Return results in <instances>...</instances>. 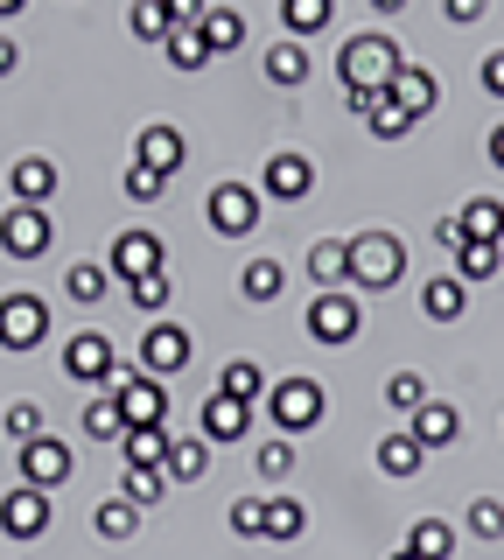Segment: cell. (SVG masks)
<instances>
[{"instance_id":"obj_46","label":"cell","mask_w":504,"mask_h":560,"mask_svg":"<svg viewBox=\"0 0 504 560\" xmlns=\"http://www.w3.org/2000/svg\"><path fill=\"white\" fill-rule=\"evenodd\" d=\"M119 189H127L133 203H154V197L168 189V175H154V168H141V162H133V168H127V183H119Z\"/></svg>"},{"instance_id":"obj_3","label":"cell","mask_w":504,"mask_h":560,"mask_svg":"<svg viewBox=\"0 0 504 560\" xmlns=\"http://www.w3.org/2000/svg\"><path fill=\"white\" fill-rule=\"evenodd\" d=\"M407 273V245L392 232H358L351 238V288H392Z\"/></svg>"},{"instance_id":"obj_40","label":"cell","mask_w":504,"mask_h":560,"mask_svg":"<svg viewBox=\"0 0 504 560\" xmlns=\"http://www.w3.org/2000/svg\"><path fill=\"white\" fill-rule=\"evenodd\" d=\"M168 294H176V288H168V267H162V273H141V280H127V302L141 308V315H162V308H168Z\"/></svg>"},{"instance_id":"obj_25","label":"cell","mask_w":504,"mask_h":560,"mask_svg":"<svg viewBox=\"0 0 504 560\" xmlns=\"http://www.w3.org/2000/svg\"><path fill=\"white\" fill-rule=\"evenodd\" d=\"M329 22H337V0H281V28L294 35V43L323 35Z\"/></svg>"},{"instance_id":"obj_29","label":"cell","mask_w":504,"mask_h":560,"mask_svg":"<svg viewBox=\"0 0 504 560\" xmlns=\"http://www.w3.org/2000/svg\"><path fill=\"white\" fill-rule=\"evenodd\" d=\"M281 288H288L281 259H246V273H238V294H246V302H281Z\"/></svg>"},{"instance_id":"obj_15","label":"cell","mask_w":504,"mask_h":560,"mask_svg":"<svg viewBox=\"0 0 504 560\" xmlns=\"http://www.w3.org/2000/svg\"><path fill=\"white\" fill-rule=\"evenodd\" d=\"M133 162L154 168V175H176L189 162V133L168 127V119H154V127H141V140H133Z\"/></svg>"},{"instance_id":"obj_31","label":"cell","mask_w":504,"mask_h":560,"mask_svg":"<svg viewBox=\"0 0 504 560\" xmlns=\"http://www.w3.org/2000/svg\"><path fill=\"white\" fill-rule=\"evenodd\" d=\"M497 267H504V245L497 238H462L456 245V273L462 280H491Z\"/></svg>"},{"instance_id":"obj_35","label":"cell","mask_w":504,"mask_h":560,"mask_svg":"<svg viewBox=\"0 0 504 560\" xmlns=\"http://www.w3.org/2000/svg\"><path fill=\"white\" fill-rule=\"evenodd\" d=\"M84 434H92V442H127V413H119L113 393H98L92 407H84Z\"/></svg>"},{"instance_id":"obj_5","label":"cell","mask_w":504,"mask_h":560,"mask_svg":"<svg viewBox=\"0 0 504 560\" xmlns=\"http://www.w3.org/2000/svg\"><path fill=\"white\" fill-rule=\"evenodd\" d=\"M49 238H57V218H49V210H36V203L0 210V253L8 259H43Z\"/></svg>"},{"instance_id":"obj_53","label":"cell","mask_w":504,"mask_h":560,"mask_svg":"<svg viewBox=\"0 0 504 560\" xmlns=\"http://www.w3.org/2000/svg\"><path fill=\"white\" fill-rule=\"evenodd\" d=\"M28 8V0H0V22H8V14H22Z\"/></svg>"},{"instance_id":"obj_10","label":"cell","mask_w":504,"mask_h":560,"mask_svg":"<svg viewBox=\"0 0 504 560\" xmlns=\"http://www.w3.org/2000/svg\"><path fill=\"white\" fill-rule=\"evenodd\" d=\"M189 350H197V343H189L183 323H148V337H141V372L168 385V378L189 364Z\"/></svg>"},{"instance_id":"obj_22","label":"cell","mask_w":504,"mask_h":560,"mask_svg":"<svg viewBox=\"0 0 504 560\" xmlns=\"http://www.w3.org/2000/svg\"><path fill=\"white\" fill-rule=\"evenodd\" d=\"M162 469H168V483H203V469H211V442H203V434H176Z\"/></svg>"},{"instance_id":"obj_19","label":"cell","mask_w":504,"mask_h":560,"mask_svg":"<svg viewBox=\"0 0 504 560\" xmlns=\"http://www.w3.org/2000/svg\"><path fill=\"white\" fill-rule=\"evenodd\" d=\"M308 280L323 288H351V238H316L308 245Z\"/></svg>"},{"instance_id":"obj_47","label":"cell","mask_w":504,"mask_h":560,"mask_svg":"<svg viewBox=\"0 0 504 560\" xmlns=\"http://www.w3.org/2000/svg\"><path fill=\"white\" fill-rule=\"evenodd\" d=\"M483 8H491V0H442V14H448V22H483Z\"/></svg>"},{"instance_id":"obj_32","label":"cell","mask_w":504,"mask_h":560,"mask_svg":"<svg viewBox=\"0 0 504 560\" xmlns=\"http://www.w3.org/2000/svg\"><path fill=\"white\" fill-rule=\"evenodd\" d=\"M407 547L421 553V560H456V525H448V518H421L407 533Z\"/></svg>"},{"instance_id":"obj_16","label":"cell","mask_w":504,"mask_h":560,"mask_svg":"<svg viewBox=\"0 0 504 560\" xmlns=\"http://www.w3.org/2000/svg\"><path fill=\"white\" fill-rule=\"evenodd\" d=\"M8 189H14V203L49 210V203H57V162H49V154H22L14 175H8Z\"/></svg>"},{"instance_id":"obj_8","label":"cell","mask_w":504,"mask_h":560,"mask_svg":"<svg viewBox=\"0 0 504 560\" xmlns=\"http://www.w3.org/2000/svg\"><path fill=\"white\" fill-rule=\"evenodd\" d=\"M106 267H113V280H141V273H162V267H168V245L154 238L148 224H133V232H119V238H113Z\"/></svg>"},{"instance_id":"obj_44","label":"cell","mask_w":504,"mask_h":560,"mask_svg":"<svg viewBox=\"0 0 504 560\" xmlns=\"http://www.w3.org/2000/svg\"><path fill=\"white\" fill-rule=\"evenodd\" d=\"M364 127H372L378 140H407V133H413V113H399V105H392V98H378V113H372V119H364Z\"/></svg>"},{"instance_id":"obj_48","label":"cell","mask_w":504,"mask_h":560,"mask_svg":"<svg viewBox=\"0 0 504 560\" xmlns=\"http://www.w3.org/2000/svg\"><path fill=\"white\" fill-rule=\"evenodd\" d=\"M483 92L504 98V49H491V57H483Z\"/></svg>"},{"instance_id":"obj_50","label":"cell","mask_w":504,"mask_h":560,"mask_svg":"<svg viewBox=\"0 0 504 560\" xmlns=\"http://www.w3.org/2000/svg\"><path fill=\"white\" fill-rule=\"evenodd\" d=\"M434 245H442V253H456V245H462V224L442 218V224H434Z\"/></svg>"},{"instance_id":"obj_52","label":"cell","mask_w":504,"mask_h":560,"mask_svg":"<svg viewBox=\"0 0 504 560\" xmlns=\"http://www.w3.org/2000/svg\"><path fill=\"white\" fill-rule=\"evenodd\" d=\"M491 162L504 168V127H491Z\"/></svg>"},{"instance_id":"obj_17","label":"cell","mask_w":504,"mask_h":560,"mask_svg":"<svg viewBox=\"0 0 504 560\" xmlns=\"http://www.w3.org/2000/svg\"><path fill=\"white\" fill-rule=\"evenodd\" d=\"M413 420V442H421V448H456V434H462V413L456 407H448V399H427V407L421 413H407Z\"/></svg>"},{"instance_id":"obj_54","label":"cell","mask_w":504,"mask_h":560,"mask_svg":"<svg viewBox=\"0 0 504 560\" xmlns=\"http://www.w3.org/2000/svg\"><path fill=\"white\" fill-rule=\"evenodd\" d=\"M372 8H378V14H399V8H407V0H372Z\"/></svg>"},{"instance_id":"obj_11","label":"cell","mask_w":504,"mask_h":560,"mask_svg":"<svg viewBox=\"0 0 504 560\" xmlns=\"http://www.w3.org/2000/svg\"><path fill=\"white\" fill-rule=\"evenodd\" d=\"M0 533H8V539H43L49 533V490L14 483L8 498H0Z\"/></svg>"},{"instance_id":"obj_39","label":"cell","mask_w":504,"mask_h":560,"mask_svg":"<svg viewBox=\"0 0 504 560\" xmlns=\"http://www.w3.org/2000/svg\"><path fill=\"white\" fill-rule=\"evenodd\" d=\"M386 407H392V413H421V407H427V378H421V372H392V378H386Z\"/></svg>"},{"instance_id":"obj_55","label":"cell","mask_w":504,"mask_h":560,"mask_svg":"<svg viewBox=\"0 0 504 560\" xmlns=\"http://www.w3.org/2000/svg\"><path fill=\"white\" fill-rule=\"evenodd\" d=\"M392 560H421V553H413V547H399V553H392Z\"/></svg>"},{"instance_id":"obj_51","label":"cell","mask_w":504,"mask_h":560,"mask_svg":"<svg viewBox=\"0 0 504 560\" xmlns=\"http://www.w3.org/2000/svg\"><path fill=\"white\" fill-rule=\"evenodd\" d=\"M22 70V49H14V35H0V78H14Z\"/></svg>"},{"instance_id":"obj_43","label":"cell","mask_w":504,"mask_h":560,"mask_svg":"<svg viewBox=\"0 0 504 560\" xmlns=\"http://www.w3.org/2000/svg\"><path fill=\"white\" fill-rule=\"evenodd\" d=\"M232 533L238 539H267V498H238L232 504Z\"/></svg>"},{"instance_id":"obj_20","label":"cell","mask_w":504,"mask_h":560,"mask_svg":"<svg viewBox=\"0 0 504 560\" xmlns=\"http://www.w3.org/2000/svg\"><path fill=\"white\" fill-rule=\"evenodd\" d=\"M462 308H469V280L462 273H442V280L421 288V315H427V323H456Z\"/></svg>"},{"instance_id":"obj_6","label":"cell","mask_w":504,"mask_h":560,"mask_svg":"<svg viewBox=\"0 0 504 560\" xmlns=\"http://www.w3.org/2000/svg\"><path fill=\"white\" fill-rule=\"evenodd\" d=\"M203 218H211L218 238H253V224H259V189H253V183H218L211 197H203Z\"/></svg>"},{"instance_id":"obj_4","label":"cell","mask_w":504,"mask_h":560,"mask_svg":"<svg viewBox=\"0 0 504 560\" xmlns=\"http://www.w3.org/2000/svg\"><path fill=\"white\" fill-rule=\"evenodd\" d=\"M358 329H364V308H358L351 288H323L316 302H308V337L316 343L343 350V343H358Z\"/></svg>"},{"instance_id":"obj_34","label":"cell","mask_w":504,"mask_h":560,"mask_svg":"<svg viewBox=\"0 0 504 560\" xmlns=\"http://www.w3.org/2000/svg\"><path fill=\"white\" fill-rule=\"evenodd\" d=\"M92 525H98V539H133V533H141V504H133V498H106L92 512Z\"/></svg>"},{"instance_id":"obj_36","label":"cell","mask_w":504,"mask_h":560,"mask_svg":"<svg viewBox=\"0 0 504 560\" xmlns=\"http://www.w3.org/2000/svg\"><path fill=\"white\" fill-rule=\"evenodd\" d=\"M308 533V504L302 498H267V539H302Z\"/></svg>"},{"instance_id":"obj_28","label":"cell","mask_w":504,"mask_h":560,"mask_svg":"<svg viewBox=\"0 0 504 560\" xmlns=\"http://www.w3.org/2000/svg\"><path fill=\"white\" fill-rule=\"evenodd\" d=\"M127 28H133V43H154V49H162L168 35H176V14H168V0H133V8H127Z\"/></svg>"},{"instance_id":"obj_49","label":"cell","mask_w":504,"mask_h":560,"mask_svg":"<svg viewBox=\"0 0 504 560\" xmlns=\"http://www.w3.org/2000/svg\"><path fill=\"white\" fill-rule=\"evenodd\" d=\"M168 14H176V28H197L203 22V0H168Z\"/></svg>"},{"instance_id":"obj_26","label":"cell","mask_w":504,"mask_h":560,"mask_svg":"<svg viewBox=\"0 0 504 560\" xmlns=\"http://www.w3.org/2000/svg\"><path fill=\"white\" fill-rule=\"evenodd\" d=\"M168 442H176L168 428H127L119 455H127V469H162V463H168Z\"/></svg>"},{"instance_id":"obj_27","label":"cell","mask_w":504,"mask_h":560,"mask_svg":"<svg viewBox=\"0 0 504 560\" xmlns=\"http://www.w3.org/2000/svg\"><path fill=\"white\" fill-rule=\"evenodd\" d=\"M259 70H267V84L294 92V84H308V49L288 35V43H273V49H267V63H259Z\"/></svg>"},{"instance_id":"obj_7","label":"cell","mask_w":504,"mask_h":560,"mask_svg":"<svg viewBox=\"0 0 504 560\" xmlns=\"http://www.w3.org/2000/svg\"><path fill=\"white\" fill-rule=\"evenodd\" d=\"M43 337H49L43 294H0V350H36Z\"/></svg>"},{"instance_id":"obj_30","label":"cell","mask_w":504,"mask_h":560,"mask_svg":"<svg viewBox=\"0 0 504 560\" xmlns=\"http://www.w3.org/2000/svg\"><path fill=\"white\" fill-rule=\"evenodd\" d=\"M456 224H462V238H497L504 245V203L497 197H469L456 210Z\"/></svg>"},{"instance_id":"obj_2","label":"cell","mask_w":504,"mask_h":560,"mask_svg":"<svg viewBox=\"0 0 504 560\" xmlns=\"http://www.w3.org/2000/svg\"><path fill=\"white\" fill-rule=\"evenodd\" d=\"M259 407H267V420H273L281 434H308V428L323 420V385H316V378H273Z\"/></svg>"},{"instance_id":"obj_33","label":"cell","mask_w":504,"mask_h":560,"mask_svg":"<svg viewBox=\"0 0 504 560\" xmlns=\"http://www.w3.org/2000/svg\"><path fill=\"white\" fill-rule=\"evenodd\" d=\"M218 393H232V399H246V407H259V399H267V372H259L253 358H232V364H224V378H218Z\"/></svg>"},{"instance_id":"obj_12","label":"cell","mask_w":504,"mask_h":560,"mask_svg":"<svg viewBox=\"0 0 504 560\" xmlns=\"http://www.w3.org/2000/svg\"><path fill=\"white\" fill-rule=\"evenodd\" d=\"M113 337H98V329H78L71 343H63V372H71L78 385H98L106 393V378H113Z\"/></svg>"},{"instance_id":"obj_14","label":"cell","mask_w":504,"mask_h":560,"mask_svg":"<svg viewBox=\"0 0 504 560\" xmlns=\"http://www.w3.org/2000/svg\"><path fill=\"white\" fill-rule=\"evenodd\" d=\"M259 189H267L273 203H302L308 189H316V168H308V154L281 148V154H267V168H259Z\"/></svg>"},{"instance_id":"obj_21","label":"cell","mask_w":504,"mask_h":560,"mask_svg":"<svg viewBox=\"0 0 504 560\" xmlns=\"http://www.w3.org/2000/svg\"><path fill=\"white\" fill-rule=\"evenodd\" d=\"M421 463H427V448H421V442H413V434H407V428H392V434H386V442H378V469H386V477H392V483H407V477H421Z\"/></svg>"},{"instance_id":"obj_37","label":"cell","mask_w":504,"mask_h":560,"mask_svg":"<svg viewBox=\"0 0 504 560\" xmlns=\"http://www.w3.org/2000/svg\"><path fill=\"white\" fill-rule=\"evenodd\" d=\"M0 434H8L14 448H22V442H36V434H49V428H43V407H36V399H14V407L0 413Z\"/></svg>"},{"instance_id":"obj_45","label":"cell","mask_w":504,"mask_h":560,"mask_svg":"<svg viewBox=\"0 0 504 560\" xmlns=\"http://www.w3.org/2000/svg\"><path fill=\"white\" fill-rule=\"evenodd\" d=\"M469 533H477V539H504V504L477 498V504H469Z\"/></svg>"},{"instance_id":"obj_1","label":"cell","mask_w":504,"mask_h":560,"mask_svg":"<svg viewBox=\"0 0 504 560\" xmlns=\"http://www.w3.org/2000/svg\"><path fill=\"white\" fill-rule=\"evenodd\" d=\"M399 63H407V49H399L392 35H378V28L351 35V43H343V57H337V70H343V92H386Z\"/></svg>"},{"instance_id":"obj_18","label":"cell","mask_w":504,"mask_h":560,"mask_svg":"<svg viewBox=\"0 0 504 560\" xmlns=\"http://www.w3.org/2000/svg\"><path fill=\"white\" fill-rule=\"evenodd\" d=\"M386 98L399 105V113L427 119V113H434V70H421V63H399V70H392V84H386Z\"/></svg>"},{"instance_id":"obj_41","label":"cell","mask_w":504,"mask_h":560,"mask_svg":"<svg viewBox=\"0 0 504 560\" xmlns=\"http://www.w3.org/2000/svg\"><path fill=\"white\" fill-rule=\"evenodd\" d=\"M253 463H259V477H267V483H281L288 469H294V434H273V442H259Z\"/></svg>"},{"instance_id":"obj_24","label":"cell","mask_w":504,"mask_h":560,"mask_svg":"<svg viewBox=\"0 0 504 560\" xmlns=\"http://www.w3.org/2000/svg\"><path fill=\"white\" fill-rule=\"evenodd\" d=\"M63 294H71V302H78V308H92V302H106V294H113V267H106V259H78V267H71V273H63Z\"/></svg>"},{"instance_id":"obj_23","label":"cell","mask_w":504,"mask_h":560,"mask_svg":"<svg viewBox=\"0 0 504 560\" xmlns=\"http://www.w3.org/2000/svg\"><path fill=\"white\" fill-rule=\"evenodd\" d=\"M203 43H211V57H232V49H246V14L238 8H203Z\"/></svg>"},{"instance_id":"obj_38","label":"cell","mask_w":504,"mask_h":560,"mask_svg":"<svg viewBox=\"0 0 504 560\" xmlns=\"http://www.w3.org/2000/svg\"><path fill=\"white\" fill-rule=\"evenodd\" d=\"M162 49H168V63H176V70H203V63H211V43H203V28H176Z\"/></svg>"},{"instance_id":"obj_42","label":"cell","mask_w":504,"mask_h":560,"mask_svg":"<svg viewBox=\"0 0 504 560\" xmlns=\"http://www.w3.org/2000/svg\"><path fill=\"white\" fill-rule=\"evenodd\" d=\"M162 490H168V469H127V483H119V498H133V504L148 512V504L162 498Z\"/></svg>"},{"instance_id":"obj_13","label":"cell","mask_w":504,"mask_h":560,"mask_svg":"<svg viewBox=\"0 0 504 560\" xmlns=\"http://www.w3.org/2000/svg\"><path fill=\"white\" fill-rule=\"evenodd\" d=\"M197 428H203V442H211V448H232V442H246V434H253V407H246V399H232V393H211V399H203V413H197Z\"/></svg>"},{"instance_id":"obj_9","label":"cell","mask_w":504,"mask_h":560,"mask_svg":"<svg viewBox=\"0 0 504 560\" xmlns=\"http://www.w3.org/2000/svg\"><path fill=\"white\" fill-rule=\"evenodd\" d=\"M71 469H78L71 442H57V434H36V442H22V483L63 490V483H71Z\"/></svg>"}]
</instances>
